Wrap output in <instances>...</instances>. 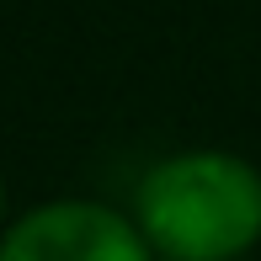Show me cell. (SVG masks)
I'll use <instances>...</instances> for the list:
<instances>
[{"mask_svg":"<svg viewBox=\"0 0 261 261\" xmlns=\"http://www.w3.org/2000/svg\"><path fill=\"white\" fill-rule=\"evenodd\" d=\"M134 224L165 261H234L261 240V171L229 149H187L149 165Z\"/></svg>","mask_w":261,"mask_h":261,"instance_id":"obj_1","label":"cell"},{"mask_svg":"<svg viewBox=\"0 0 261 261\" xmlns=\"http://www.w3.org/2000/svg\"><path fill=\"white\" fill-rule=\"evenodd\" d=\"M149 251L155 245L128 213L86 197L27 208L0 240V261H149Z\"/></svg>","mask_w":261,"mask_h":261,"instance_id":"obj_2","label":"cell"}]
</instances>
